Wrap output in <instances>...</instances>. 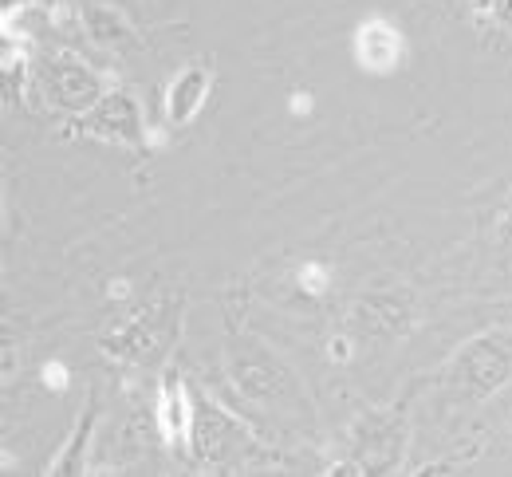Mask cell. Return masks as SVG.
<instances>
[{
  "label": "cell",
  "instance_id": "6da1fadb",
  "mask_svg": "<svg viewBox=\"0 0 512 477\" xmlns=\"http://www.w3.org/2000/svg\"><path fill=\"white\" fill-rule=\"evenodd\" d=\"M36 83H40V91H44V99H48L52 107L71 111V115L91 111V107L107 95L103 79L87 68L79 56H71V52L44 56L40 68H36Z\"/></svg>",
  "mask_w": 512,
  "mask_h": 477
},
{
  "label": "cell",
  "instance_id": "7a4b0ae2",
  "mask_svg": "<svg viewBox=\"0 0 512 477\" xmlns=\"http://www.w3.org/2000/svg\"><path fill=\"white\" fill-rule=\"evenodd\" d=\"M457 383H465L473 399L497 395L505 383H512V328L485 332L465 351H457Z\"/></svg>",
  "mask_w": 512,
  "mask_h": 477
},
{
  "label": "cell",
  "instance_id": "3957f363",
  "mask_svg": "<svg viewBox=\"0 0 512 477\" xmlns=\"http://www.w3.org/2000/svg\"><path fill=\"white\" fill-rule=\"evenodd\" d=\"M79 131L87 135H99L103 142H127V146H138L142 142V111L134 103V95L127 91H107L83 119H79Z\"/></svg>",
  "mask_w": 512,
  "mask_h": 477
},
{
  "label": "cell",
  "instance_id": "277c9868",
  "mask_svg": "<svg viewBox=\"0 0 512 477\" xmlns=\"http://www.w3.org/2000/svg\"><path fill=\"white\" fill-rule=\"evenodd\" d=\"M174 332H178V324L170 316V304H154L138 320L123 324V332L115 340H107V351H119L127 359H146V355H158L162 347H170Z\"/></svg>",
  "mask_w": 512,
  "mask_h": 477
},
{
  "label": "cell",
  "instance_id": "5b68a950",
  "mask_svg": "<svg viewBox=\"0 0 512 477\" xmlns=\"http://www.w3.org/2000/svg\"><path fill=\"white\" fill-rule=\"evenodd\" d=\"M402 52H406L402 32L390 20L371 16L367 24H359V32H355V60H359L363 71L386 75V71H394L402 64Z\"/></svg>",
  "mask_w": 512,
  "mask_h": 477
},
{
  "label": "cell",
  "instance_id": "8992f818",
  "mask_svg": "<svg viewBox=\"0 0 512 477\" xmlns=\"http://www.w3.org/2000/svg\"><path fill=\"white\" fill-rule=\"evenodd\" d=\"M209 91H213V71L205 64H190L174 75L170 91H166V119L174 127H186L201 115V107L209 103Z\"/></svg>",
  "mask_w": 512,
  "mask_h": 477
},
{
  "label": "cell",
  "instance_id": "52a82bcc",
  "mask_svg": "<svg viewBox=\"0 0 512 477\" xmlns=\"http://www.w3.org/2000/svg\"><path fill=\"white\" fill-rule=\"evenodd\" d=\"M158 426H162V438L170 446H178L186 434L193 430V407L186 399V387L178 375H166L162 383V395H158Z\"/></svg>",
  "mask_w": 512,
  "mask_h": 477
},
{
  "label": "cell",
  "instance_id": "ba28073f",
  "mask_svg": "<svg viewBox=\"0 0 512 477\" xmlns=\"http://www.w3.org/2000/svg\"><path fill=\"white\" fill-rule=\"evenodd\" d=\"M327 284H331V276H327V269L316 265V261L300 269V288H304L308 296H323V292H327Z\"/></svg>",
  "mask_w": 512,
  "mask_h": 477
},
{
  "label": "cell",
  "instance_id": "9c48e42d",
  "mask_svg": "<svg viewBox=\"0 0 512 477\" xmlns=\"http://www.w3.org/2000/svg\"><path fill=\"white\" fill-rule=\"evenodd\" d=\"M44 383H48L52 391H67V367L64 363H48V367H44Z\"/></svg>",
  "mask_w": 512,
  "mask_h": 477
},
{
  "label": "cell",
  "instance_id": "30bf717a",
  "mask_svg": "<svg viewBox=\"0 0 512 477\" xmlns=\"http://www.w3.org/2000/svg\"><path fill=\"white\" fill-rule=\"evenodd\" d=\"M292 103H296V107H292V111H296V115H300V111H308V107H312V99H308V95H304V99H300V95H296V99H292Z\"/></svg>",
  "mask_w": 512,
  "mask_h": 477
},
{
  "label": "cell",
  "instance_id": "8fae6325",
  "mask_svg": "<svg viewBox=\"0 0 512 477\" xmlns=\"http://www.w3.org/2000/svg\"><path fill=\"white\" fill-rule=\"evenodd\" d=\"M501 233L512 241V205H509V213H505V221H501Z\"/></svg>",
  "mask_w": 512,
  "mask_h": 477
}]
</instances>
